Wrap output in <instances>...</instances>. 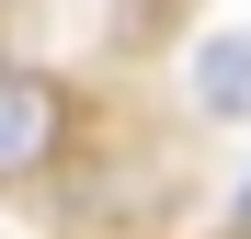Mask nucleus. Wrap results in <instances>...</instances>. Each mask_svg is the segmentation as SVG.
<instances>
[{
  "mask_svg": "<svg viewBox=\"0 0 251 239\" xmlns=\"http://www.w3.org/2000/svg\"><path fill=\"white\" fill-rule=\"evenodd\" d=\"M69 126H80L69 80H46V68H0V194L46 182L57 159H69Z\"/></svg>",
  "mask_w": 251,
  "mask_h": 239,
  "instance_id": "obj_1",
  "label": "nucleus"
},
{
  "mask_svg": "<svg viewBox=\"0 0 251 239\" xmlns=\"http://www.w3.org/2000/svg\"><path fill=\"white\" fill-rule=\"evenodd\" d=\"M194 103L217 126H251V34H205L194 46Z\"/></svg>",
  "mask_w": 251,
  "mask_h": 239,
  "instance_id": "obj_2",
  "label": "nucleus"
},
{
  "mask_svg": "<svg viewBox=\"0 0 251 239\" xmlns=\"http://www.w3.org/2000/svg\"><path fill=\"white\" fill-rule=\"evenodd\" d=\"M228 239H251V182H240V205H228Z\"/></svg>",
  "mask_w": 251,
  "mask_h": 239,
  "instance_id": "obj_3",
  "label": "nucleus"
}]
</instances>
